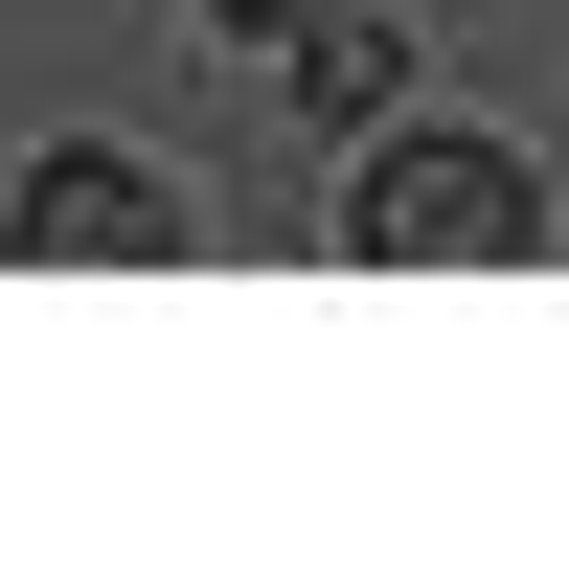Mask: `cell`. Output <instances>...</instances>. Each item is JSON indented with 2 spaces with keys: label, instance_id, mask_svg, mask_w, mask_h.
Segmentation results:
<instances>
[{
  "label": "cell",
  "instance_id": "7a4b0ae2",
  "mask_svg": "<svg viewBox=\"0 0 569 569\" xmlns=\"http://www.w3.org/2000/svg\"><path fill=\"white\" fill-rule=\"evenodd\" d=\"M0 251H23V273H160L182 206H160L137 160H91V137H46V160L0 182Z\"/></svg>",
  "mask_w": 569,
  "mask_h": 569
},
{
  "label": "cell",
  "instance_id": "277c9868",
  "mask_svg": "<svg viewBox=\"0 0 569 569\" xmlns=\"http://www.w3.org/2000/svg\"><path fill=\"white\" fill-rule=\"evenodd\" d=\"M206 23H228V46H297V23H342V0H206Z\"/></svg>",
  "mask_w": 569,
  "mask_h": 569
},
{
  "label": "cell",
  "instance_id": "6da1fadb",
  "mask_svg": "<svg viewBox=\"0 0 569 569\" xmlns=\"http://www.w3.org/2000/svg\"><path fill=\"white\" fill-rule=\"evenodd\" d=\"M342 228H365V273H501L525 251V160L501 137H388Z\"/></svg>",
  "mask_w": 569,
  "mask_h": 569
},
{
  "label": "cell",
  "instance_id": "3957f363",
  "mask_svg": "<svg viewBox=\"0 0 569 569\" xmlns=\"http://www.w3.org/2000/svg\"><path fill=\"white\" fill-rule=\"evenodd\" d=\"M388 91H410V46L365 23V0H342V23H297V114H388Z\"/></svg>",
  "mask_w": 569,
  "mask_h": 569
}]
</instances>
